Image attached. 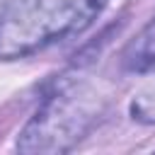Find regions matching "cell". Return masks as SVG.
Returning a JSON list of instances; mask_svg holds the SVG:
<instances>
[{
    "label": "cell",
    "instance_id": "6da1fadb",
    "mask_svg": "<svg viewBox=\"0 0 155 155\" xmlns=\"http://www.w3.org/2000/svg\"><path fill=\"white\" fill-rule=\"evenodd\" d=\"M109 0H5L0 5V61L27 58L85 31Z\"/></svg>",
    "mask_w": 155,
    "mask_h": 155
},
{
    "label": "cell",
    "instance_id": "7a4b0ae2",
    "mask_svg": "<svg viewBox=\"0 0 155 155\" xmlns=\"http://www.w3.org/2000/svg\"><path fill=\"white\" fill-rule=\"evenodd\" d=\"M102 97L87 85H63L46 94L41 107L19 131V153H68L82 140L102 114Z\"/></svg>",
    "mask_w": 155,
    "mask_h": 155
},
{
    "label": "cell",
    "instance_id": "3957f363",
    "mask_svg": "<svg viewBox=\"0 0 155 155\" xmlns=\"http://www.w3.org/2000/svg\"><path fill=\"white\" fill-rule=\"evenodd\" d=\"M153 68H155V15L145 22V27L121 51V70L124 73L143 75Z\"/></svg>",
    "mask_w": 155,
    "mask_h": 155
}]
</instances>
